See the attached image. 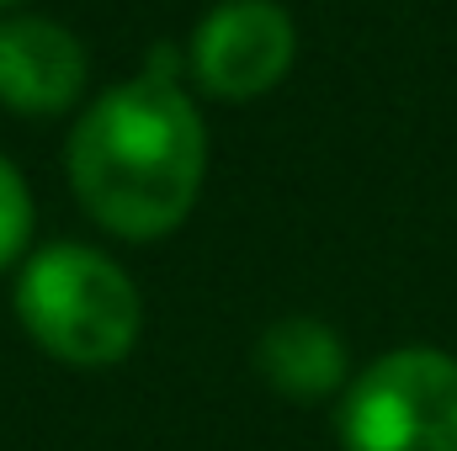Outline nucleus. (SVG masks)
<instances>
[{
	"label": "nucleus",
	"instance_id": "1",
	"mask_svg": "<svg viewBox=\"0 0 457 451\" xmlns=\"http://www.w3.org/2000/svg\"><path fill=\"white\" fill-rule=\"evenodd\" d=\"M64 181L102 234L122 244L170 239L208 181V122L197 96L154 75L102 91L64 138Z\"/></svg>",
	"mask_w": 457,
	"mask_h": 451
},
{
	"label": "nucleus",
	"instance_id": "2",
	"mask_svg": "<svg viewBox=\"0 0 457 451\" xmlns=\"http://www.w3.org/2000/svg\"><path fill=\"white\" fill-rule=\"evenodd\" d=\"M11 308L43 356L80 366V372L128 361L144 335V298L133 276L107 250L80 244V239L37 244L21 260Z\"/></svg>",
	"mask_w": 457,
	"mask_h": 451
},
{
	"label": "nucleus",
	"instance_id": "3",
	"mask_svg": "<svg viewBox=\"0 0 457 451\" xmlns=\"http://www.w3.org/2000/svg\"><path fill=\"white\" fill-rule=\"evenodd\" d=\"M341 451H457V356L394 345L367 361L336 409Z\"/></svg>",
	"mask_w": 457,
	"mask_h": 451
},
{
	"label": "nucleus",
	"instance_id": "4",
	"mask_svg": "<svg viewBox=\"0 0 457 451\" xmlns=\"http://www.w3.org/2000/svg\"><path fill=\"white\" fill-rule=\"evenodd\" d=\"M298 64V21L282 0H219L187 37V80L213 102H255Z\"/></svg>",
	"mask_w": 457,
	"mask_h": 451
},
{
	"label": "nucleus",
	"instance_id": "5",
	"mask_svg": "<svg viewBox=\"0 0 457 451\" xmlns=\"http://www.w3.org/2000/svg\"><path fill=\"white\" fill-rule=\"evenodd\" d=\"M91 80L86 43L37 11L0 16V107L11 117H64Z\"/></svg>",
	"mask_w": 457,
	"mask_h": 451
},
{
	"label": "nucleus",
	"instance_id": "6",
	"mask_svg": "<svg viewBox=\"0 0 457 451\" xmlns=\"http://www.w3.org/2000/svg\"><path fill=\"white\" fill-rule=\"evenodd\" d=\"M255 372L277 398L293 404H325L341 398L351 382V356L336 324L314 319V314H287L271 319L255 340Z\"/></svg>",
	"mask_w": 457,
	"mask_h": 451
},
{
	"label": "nucleus",
	"instance_id": "7",
	"mask_svg": "<svg viewBox=\"0 0 457 451\" xmlns=\"http://www.w3.org/2000/svg\"><path fill=\"white\" fill-rule=\"evenodd\" d=\"M32 228H37V208H32V186L27 176L0 154V271L21 266L32 255Z\"/></svg>",
	"mask_w": 457,
	"mask_h": 451
},
{
	"label": "nucleus",
	"instance_id": "8",
	"mask_svg": "<svg viewBox=\"0 0 457 451\" xmlns=\"http://www.w3.org/2000/svg\"><path fill=\"white\" fill-rule=\"evenodd\" d=\"M16 5H21V0H0V11H16Z\"/></svg>",
	"mask_w": 457,
	"mask_h": 451
}]
</instances>
